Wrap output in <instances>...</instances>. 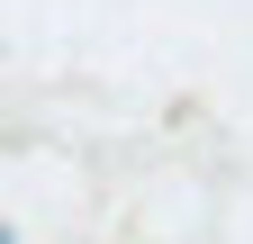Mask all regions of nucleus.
<instances>
[{"label": "nucleus", "mask_w": 253, "mask_h": 244, "mask_svg": "<svg viewBox=\"0 0 253 244\" xmlns=\"http://www.w3.org/2000/svg\"><path fill=\"white\" fill-rule=\"evenodd\" d=\"M0 244H9V226H0Z\"/></svg>", "instance_id": "obj_1"}]
</instances>
